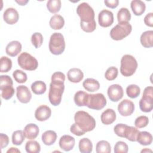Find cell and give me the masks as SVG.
I'll list each match as a JSON object with an SVG mask.
<instances>
[{"label": "cell", "mask_w": 153, "mask_h": 153, "mask_svg": "<svg viewBox=\"0 0 153 153\" xmlns=\"http://www.w3.org/2000/svg\"><path fill=\"white\" fill-rule=\"evenodd\" d=\"M79 149L82 153H90L93 150V144L91 140L87 138H82L79 142Z\"/></svg>", "instance_id": "29"}, {"label": "cell", "mask_w": 153, "mask_h": 153, "mask_svg": "<svg viewBox=\"0 0 153 153\" xmlns=\"http://www.w3.org/2000/svg\"><path fill=\"white\" fill-rule=\"evenodd\" d=\"M142 45L145 48H151L153 46V31L146 30L143 32L140 38Z\"/></svg>", "instance_id": "22"}, {"label": "cell", "mask_w": 153, "mask_h": 153, "mask_svg": "<svg viewBox=\"0 0 153 153\" xmlns=\"http://www.w3.org/2000/svg\"><path fill=\"white\" fill-rule=\"evenodd\" d=\"M31 89L34 94L40 95L45 92L47 86L44 82L42 81H36L31 84Z\"/></svg>", "instance_id": "30"}, {"label": "cell", "mask_w": 153, "mask_h": 153, "mask_svg": "<svg viewBox=\"0 0 153 153\" xmlns=\"http://www.w3.org/2000/svg\"><path fill=\"white\" fill-rule=\"evenodd\" d=\"M9 143V137L8 136L4 133L0 134V146L2 149L5 148Z\"/></svg>", "instance_id": "47"}, {"label": "cell", "mask_w": 153, "mask_h": 153, "mask_svg": "<svg viewBox=\"0 0 153 153\" xmlns=\"http://www.w3.org/2000/svg\"><path fill=\"white\" fill-rule=\"evenodd\" d=\"M50 27L54 30H59L62 29L65 25L64 18L59 14H54L53 16L49 22Z\"/></svg>", "instance_id": "26"}, {"label": "cell", "mask_w": 153, "mask_h": 153, "mask_svg": "<svg viewBox=\"0 0 153 153\" xmlns=\"http://www.w3.org/2000/svg\"><path fill=\"white\" fill-rule=\"evenodd\" d=\"M22 48V44L19 41H12L7 44L5 48V52L8 56L15 57L21 51Z\"/></svg>", "instance_id": "19"}, {"label": "cell", "mask_w": 153, "mask_h": 153, "mask_svg": "<svg viewBox=\"0 0 153 153\" xmlns=\"http://www.w3.org/2000/svg\"><path fill=\"white\" fill-rule=\"evenodd\" d=\"M137 62L131 55L125 54L121 59L120 72L124 76L133 75L137 68Z\"/></svg>", "instance_id": "2"}, {"label": "cell", "mask_w": 153, "mask_h": 153, "mask_svg": "<svg viewBox=\"0 0 153 153\" xmlns=\"http://www.w3.org/2000/svg\"><path fill=\"white\" fill-rule=\"evenodd\" d=\"M51 115V110L47 105H42L38 106L35 112V118L39 121H44L48 120Z\"/></svg>", "instance_id": "15"}, {"label": "cell", "mask_w": 153, "mask_h": 153, "mask_svg": "<svg viewBox=\"0 0 153 153\" xmlns=\"http://www.w3.org/2000/svg\"><path fill=\"white\" fill-rule=\"evenodd\" d=\"M126 93L131 99L136 98L140 93V88L136 84H130L126 88Z\"/></svg>", "instance_id": "35"}, {"label": "cell", "mask_w": 153, "mask_h": 153, "mask_svg": "<svg viewBox=\"0 0 153 153\" xmlns=\"http://www.w3.org/2000/svg\"><path fill=\"white\" fill-rule=\"evenodd\" d=\"M127 127H128L127 125L120 123L117 124L114 127V131L118 136L121 137H125V134H126Z\"/></svg>", "instance_id": "44"}, {"label": "cell", "mask_w": 153, "mask_h": 153, "mask_svg": "<svg viewBox=\"0 0 153 153\" xmlns=\"http://www.w3.org/2000/svg\"><path fill=\"white\" fill-rule=\"evenodd\" d=\"M130 7L133 13L136 16L142 15L145 11V4L140 0H133L131 2Z\"/></svg>", "instance_id": "25"}, {"label": "cell", "mask_w": 153, "mask_h": 153, "mask_svg": "<svg viewBox=\"0 0 153 153\" xmlns=\"http://www.w3.org/2000/svg\"><path fill=\"white\" fill-rule=\"evenodd\" d=\"M115 153H127L128 151V147L127 143L123 141H118L114 146Z\"/></svg>", "instance_id": "45"}, {"label": "cell", "mask_w": 153, "mask_h": 153, "mask_svg": "<svg viewBox=\"0 0 153 153\" xmlns=\"http://www.w3.org/2000/svg\"><path fill=\"white\" fill-rule=\"evenodd\" d=\"M151 152L152 151L151 149H146V148L141 151V152Z\"/></svg>", "instance_id": "52"}, {"label": "cell", "mask_w": 153, "mask_h": 153, "mask_svg": "<svg viewBox=\"0 0 153 153\" xmlns=\"http://www.w3.org/2000/svg\"><path fill=\"white\" fill-rule=\"evenodd\" d=\"M4 20L9 25H13L17 23L19 19V14L17 11L14 8H7L3 14Z\"/></svg>", "instance_id": "16"}, {"label": "cell", "mask_w": 153, "mask_h": 153, "mask_svg": "<svg viewBox=\"0 0 153 153\" xmlns=\"http://www.w3.org/2000/svg\"><path fill=\"white\" fill-rule=\"evenodd\" d=\"M98 22L100 26L108 27L114 22V14L112 12L108 10H103L98 16Z\"/></svg>", "instance_id": "11"}, {"label": "cell", "mask_w": 153, "mask_h": 153, "mask_svg": "<svg viewBox=\"0 0 153 153\" xmlns=\"http://www.w3.org/2000/svg\"><path fill=\"white\" fill-rule=\"evenodd\" d=\"M88 97V94L84 91H78L75 93L74 100L75 103L78 106H87V100Z\"/></svg>", "instance_id": "23"}, {"label": "cell", "mask_w": 153, "mask_h": 153, "mask_svg": "<svg viewBox=\"0 0 153 153\" xmlns=\"http://www.w3.org/2000/svg\"><path fill=\"white\" fill-rule=\"evenodd\" d=\"M140 110L144 112H149L153 108V87H146L143 93V96L139 101Z\"/></svg>", "instance_id": "8"}, {"label": "cell", "mask_w": 153, "mask_h": 153, "mask_svg": "<svg viewBox=\"0 0 153 153\" xmlns=\"http://www.w3.org/2000/svg\"><path fill=\"white\" fill-rule=\"evenodd\" d=\"M80 26L84 32L90 33V32H93L96 29V23L95 20L90 22H80Z\"/></svg>", "instance_id": "41"}, {"label": "cell", "mask_w": 153, "mask_h": 153, "mask_svg": "<svg viewBox=\"0 0 153 153\" xmlns=\"http://www.w3.org/2000/svg\"><path fill=\"white\" fill-rule=\"evenodd\" d=\"M11 152H13V153H16V152H19L20 153V151L19 149H18L17 148H14V147H11L9 149L7 150V153H11Z\"/></svg>", "instance_id": "50"}, {"label": "cell", "mask_w": 153, "mask_h": 153, "mask_svg": "<svg viewBox=\"0 0 153 153\" xmlns=\"http://www.w3.org/2000/svg\"><path fill=\"white\" fill-rule=\"evenodd\" d=\"M13 82L8 75L0 76V90L1 97L5 100H9L14 94V88L13 87Z\"/></svg>", "instance_id": "5"}, {"label": "cell", "mask_w": 153, "mask_h": 153, "mask_svg": "<svg viewBox=\"0 0 153 153\" xmlns=\"http://www.w3.org/2000/svg\"><path fill=\"white\" fill-rule=\"evenodd\" d=\"M13 76L18 83H25L27 79L26 74L19 69H17L13 72Z\"/></svg>", "instance_id": "39"}, {"label": "cell", "mask_w": 153, "mask_h": 153, "mask_svg": "<svg viewBox=\"0 0 153 153\" xmlns=\"http://www.w3.org/2000/svg\"><path fill=\"white\" fill-rule=\"evenodd\" d=\"M144 22H145V24L149 27L153 26V13H149L145 16L144 18Z\"/></svg>", "instance_id": "48"}, {"label": "cell", "mask_w": 153, "mask_h": 153, "mask_svg": "<svg viewBox=\"0 0 153 153\" xmlns=\"http://www.w3.org/2000/svg\"><path fill=\"white\" fill-rule=\"evenodd\" d=\"M39 129L37 125L33 123L27 124L23 130V134L28 139H34L39 134Z\"/></svg>", "instance_id": "18"}, {"label": "cell", "mask_w": 153, "mask_h": 153, "mask_svg": "<svg viewBox=\"0 0 153 153\" xmlns=\"http://www.w3.org/2000/svg\"><path fill=\"white\" fill-rule=\"evenodd\" d=\"M108 96L112 102H118L124 95L123 87L119 84H112L110 85L107 90Z\"/></svg>", "instance_id": "12"}, {"label": "cell", "mask_w": 153, "mask_h": 153, "mask_svg": "<svg viewBox=\"0 0 153 153\" xmlns=\"http://www.w3.org/2000/svg\"><path fill=\"white\" fill-rule=\"evenodd\" d=\"M57 134L53 130H47L42 134V141L45 145L50 146L53 145L57 139Z\"/></svg>", "instance_id": "24"}, {"label": "cell", "mask_w": 153, "mask_h": 153, "mask_svg": "<svg viewBox=\"0 0 153 153\" xmlns=\"http://www.w3.org/2000/svg\"><path fill=\"white\" fill-rule=\"evenodd\" d=\"M136 141L142 145H149L152 142V134L146 131H139Z\"/></svg>", "instance_id": "28"}, {"label": "cell", "mask_w": 153, "mask_h": 153, "mask_svg": "<svg viewBox=\"0 0 153 153\" xmlns=\"http://www.w3.org/2000/svg\"><path fill=\"white\" fill-rule=\"evenodd\" d=\"M105 4L109 8H115L117 7L119 4L118 0H110V1H105Z\"/></svg>", "instance_id": "49"}, {"label": "cell", "mask_w": 153, "mask_h": 153, "mask_svg": "<svg viewBox=\"0 0 153 153\" xmlns=\"http://www.w3.org/2000/svg\"><path fill=\"white\" fill-rule=\"evenodd\" d=\"M139 133V131L137 128L128 126V127L125 134V138H126L127 139H128L131 142H135L137 140V137Z\"/></svg>", "instance_id": "36"}, {"label": "cell", "mask_w": 153, "mask_h": 153, "mask_svg": "<svg viewBox=\"0 0 153 153\" xmlns=\"http://www.w3.org/2000/svg\"><path fill=\"white\" fill-rule=\"evenodd\" d=\"M75 126L83 134L86 132L92 131L96 127L94 118L88 113L83 111L76 112L74 115Z\"/></svg>", "instance_id": "1"}, {"label": "cell", "mask_w": 153, "mask_h": 153, "mask_svg": "<svg viewBox=\"0 0 153 153\" xmlns=\"http://www.w3.org/2000/svg\"><path fill=\"white\" fill-rule=\"evenodd\" d=\"M25 135L22 130H16L12 134V143L15 145H20L25 140Z\"/></svg>", "instance_id": "38"}, {"label": "cell", "mask_w": 153, "mask_h": 153, "mask_svg": "<svg viewBox=\"0 0 153 153\" xmlns=\"http://www.w3.org/2000/svg\"><path fill=\"white\" fill-rule=\"evenodd\" d=\"M106 99L102 93L88 94L87 106L91 109L100 110L106 105Z\"/></svg>", "instance_id": "10"}, {"label": "cell", "mask_w": 153, "mask_h": 153, "mask_svg": "<svg viewBox=\"0 0 153 153\" xmlns=\"http://www.w3.org/2000/svg\"><path fill=\"white\" fill-rule=\"evenodd\" d=\"M31 42L36 48L40 47L43 43V36L42 34L39 32L34 33L31 36Z\"/></svg>", "instance_id": "40"}, {"label": "cell", "mask_w": 153, "mask_h": 153, "mask_svg": "<svg viewBox=\"0 0 153 153\" xmlns=\"http://www.w3.org/2000/svg\"><path fill=\"white\" fill-rule=\"evenodd\" d=\"M16 2L18 3L20 5H25L29 2V1L28 0H19V1L16 0Z\"/></svg>", "instance_id": "51"}, {"label": "cell", "mask_w": 153, "mask_h": 153, "mask_svg": "<svg viewBox=\"0 0 153 153\" xmlns=\"http://www.w3.org/2000/svg\"><path fill=\"white\" fill-rule=\"evenodd\" d=\"M149 123V118L145 115H141L136 118L134 121V125L137 128H141L145 127Z\"/></svg>", "instance_id": "46"}, {"label": "cell", "mask_w": 153, "mask_h": 153, "mask_svg": "<svg viewBox=\"0 0 153 153\" xmlns=\"http://www.w3.org/2000/svg\"><path fill=\"white\" fill-rule=\"evenodd\" d=\"M132 26L128 23H118L110 31L111 38L115 41L123 39L131 33Z\"/></svg>", "instance_id": "4"}, {"label": "cell", "mask_w": 153, "mask_h": 153, "mask_svg": "<svg viewBox=\"0 0 153 153\" xmlns=\"http://www.w3.org/2000/svg\"><path fill=\"white\" fill-rule=\"evenodd\" d=\"M51 82L56 84H64L65 75L62 72H55L51 75Z\"/></svg>", "instance_id": "43"}, {"label": "cell", "mask_w": 153, "mask_h": 153, "mask_svg": "<svg viewBox=\"0 0 153 153\" xmlns=\"http://www.w3.org/2000/svg\"><path fill=\"white\" fill-rule=\"evenodd\" d=\"M0 72H7L11 69L12 68V61L11 60L6 57L2 56L0 60Z\"/></svg>", "instance_id": "34"}, {"label": "cell", "mask_w": 153, "mask_h": 153, "mask_svg": "<svg viewBox=\"0 0 153 153\" xmlns=\"http://www.w3.org/2000/svg\"><path fill=\"white\" fill-rule=\"evenodd\" d=\"M118 74V69L115 66H111L107 69L105 73V77L108 81L114 80Z\"/></svg>", "instance_id": "42"}, {"label": "cell", "mask_w": 153, "mask_h": 153, "mask_svg": "<svg viewBox=\"0 0 153 153\" xmlns=\"http://www.w3.org/2000/svg\"><path fill=\"white\" fill-rule=\"evenodd\" d=\"M67 77L69 81L74 83H78L81 81L84 78L82 71L79 68H71L67 73Z\"/></svg>", "instance_id": "20"}, {"label": "cell", "mask_w": 153, "mask_h": 153, "mask_svg": "<svg viewBox=\"0 0 153 153\" xmlns=\"http://www.w3.org/2000/svg\"><path fill=\"white\" fill-rule=\"evenodd\" d=\"M16 96L18 100L22 103H27L32 98V94L27 87L19 85L16 88Z\"/></svg>", "instance_id": "14"}, {"label": "cell", "mask_w": 153, "mask_h": 153, "mask_svg": "<svg viewBox=\"0 0 153 153\" xmlns=\"http://www.w3.org/2000/svg\"><path fill=\"white\" fill-rule=\"evenodd\" d=\"M17 62L20 68L26 71H34L38 66V60L27 52L22 53L19 55Z\"/></svg>", "instance_id": "6"}, {"label": "cell", "mask_w": 153, "mask_h": 153, "mask_svg": "<svg viewBox=\"0 0 153 153\" xmlns=\"http://www.w3.org/2000/svg\"><path fill=\"white\" fill-rule=\"evenodd\" d=\"M76 13L81 19L80 22H90L94 20V11L87 2H82L76 8Z\"/></svg>", "instance_id": "9"}, {"label": "cell", "mask_w": 153, "mask_h": 153, "mask_svg": "<svg viewBox=\"0 0 153 153\" xmlns=\"http://www.w3.org/2000/svg\"><path fill=\"white\" fill-rule=\"evenodd\" d=\"M49 50L54 55H60L65 49V41L63 35L59 32L53 33L50 38Z\"/></svg>", "instance_id": "3"}, {"label": "cell", "mask_w": 153, "mask_h": 153, "mask_svg": "<svg viewBox=\"0 0 153 153\" xmlns=\"http://www.w3.org/2000/svg\"><path fill=\"white\" fill-rule=\"evenodd\" d=\"M118 111L120 114L123 117L129 116L134 112V105L131 100L124 99L118 104Z\"/></svg>", "instance_id": "13"}, {"label": "cell", "mask_w": 153, "mask_h": 153, "mask_svg": "<svg viewBox=\"0 0 153 153\" xmlns=\"http://www.w3.org/2000/svg\"><path fill=\"white\" fill-rule=\"evenodd\" d=\"M75 143V140L74 137L70 135L62 136L59 142V146L65 151H69L72 150Z\"/></svg>", "instance_id": "17"}, {"label": "cell", "mask_w": 153, "mask_h": 153, "mask_svg": "<svg viewBox=\"0 0 153 153\" xmlns=\"http://www.w3.org/2000/svg\"><path fill=\"white\" fill-rule=\"evenodd\" d=\"M96 151L97 153H110L111 151L110 143L104 140L99 141L96 144Z\"/></svg>", "instance_id": "32"}, {"label": "cell", "mask_w": 153, "mask_h": 153, "mask_svg": "<svg viewBox=\"0 0 153 153\" xmlns=\"http://www.w3.org/2000/svg\"><path fill=\"white\" fill-rule=\"evenodd\" d=\"M131 19V14L127 8L123 7L119 10L117 13L118 23H127Z\"/></svg>", "instance_id": "31"}, {"label": "cell", "mask_w": 153, "mask_h": 153, "mask_svg": "<svg viewBox=\"0 0 153 153\" xmlns=\"http://www.w3.org/2000/svg\"><path fill=\"white\" fill-rule=\"evenodd\" d=\"M82 86L88 91L94 92L98 90L100 88L99 81L93 78H87L82 83Z\"/></svg>", "instance_id": "27"}, {"label": "cell", "mask_w": 153, "mask_h": 153, "mask_svg": "<svg viewBox=\"0 0 153 153\" xmlns=\"http://www.w3.org/2000/svg\"><path fill=\"white\" fill-rule=\"evenodd\" d=\"M61 1L60 0H49L47 2V8L51 13L59 12L61 8Z\"/></svg>", "instance_id": "37"}, {"label": "cell", "mask_w": 153, "mask_h": 153, "mask_svg": "<svg viewBox=\"0 0 153 153\" xmlns=\"http://www.w3.org/2000/svg\"><path fill=\"white\" fill-rule=\"evenodd\" d=\"M116 117V113L114 110L108 108L102 113L100 120L103 124L109 125L115 121Z\"/></svg>", "instance_id": "21"}, {"label": "cell", "mask_w": 153, "mask_h": 153, "mask_svg": "<svg viewBox=\"0 0 153 153\" xmlns=\"http://www.w3.org/2000/svg\"><path fill=\"white\" fill-rule=\"evenodd\" d=\"M64 90V84H56L52 82L50 83L48 92V99L52 105L58 106L60 103Z\"/></svg>", "instance_id": "7"}, {"label": "cell", "mask_w": 153, "mask_h": 153, "mask_svg": "<svg viewBox=\"0 0 153 153\" xmlns=\"http://www.w3.org/2000/svg\"><path fill=\"white\" fill-rule=\"evenodd\" d=\"M25 149L28 153H38L41 151V146L37 141L30 140L26 142Z\"/></svg>", "instance_id": "33"}]
</instances>
